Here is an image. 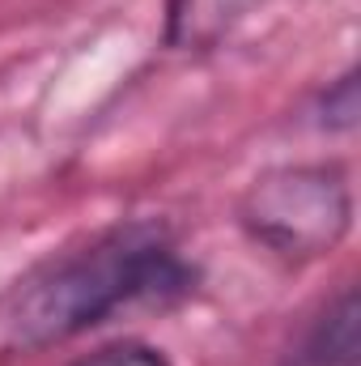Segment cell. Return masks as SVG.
I'll return each instance as SVG.
<instances>
[{"label": "cell", "instance_id": "1", "mask_svg": "<svg viewBox=\"0 0 361 366\" xmlns=\"http://www.w3.org/2000/svg\"><path fill=\"white\" fill-rule=\"evenodd\" d=\"M191 290V269L179 260L166 226L119 222L86 247L39 264L0 307V350L39 354L98 328L123 307L171 302Z\"/></svg>", "mask_w": 361, "mask_h": 366}, {"label": "cell", "instance_id": "2", "mask_svg": "<svg viewBox=\"0 0 361 366\" xmlns=\"http://www.w3.org/2000/svg\"><path fill=\"white\" fill-rule=\"evenodd\" d=\"M238 226L272 256L306 264L332 256L353 230V183L340 162L272 167L247 183Z\"/></svg>", "mask_w": 361, "mask_h": 366}, {"label": "cell", "instance_id": "3", "mask_svg": "<svg viewBox=\"0 0 361 366\" xmlns=\"http://www.w3.org/2000/svg\"><path fill=\"white\" fill-rule=\"evenodd\" d=\"M357 358V294L345 290L306 332L293 366H353Z\"/></svg>", "mask_w": 361, "mask_h": 366}, {"label": "cell", "instance_id": "4", "mask_svg": "<svg viewBox=\"0 0 361 366\" xmlns=\"http://www.w3.org/2000/svg\"><path fill=\"white\" fill-rule=\"evenodd\" d=\"M247 9L251 0H171L166 39L171 47H183V51H204L221 43Z\"/></svg>", "mask_w": 361, "mask_h": 366}, {"label": "cell", "instance_id": "5", "mask_svg": "<svg viewBox=\"0 0 361 366\" xmlns=\"http://www.w3.org/2000/svg\"><path fill=\"white\" fill-rule=\"evenodd\" d=\"M319 124L332 132H349L357 124V73H345L340 81H332L319 98Z\"/></svg>", "mask_w": 361, "mask_h": 366}, {"label": "cell", "instance_id": "6", "mask_svg": "<svg viewBox=\"0 0 361 366\" xmlns=\"http://www.w3.org/2000/svg\"><path fill=\"white\" fill-rule=\"evenodd\" d=\"M77 366H171L166 362V354L162 350H153V345H141V341H123V345H106V350H98L93 358Z\"/></svg>", "mask_w": 361, "mask_h": 366}]
</instances>
